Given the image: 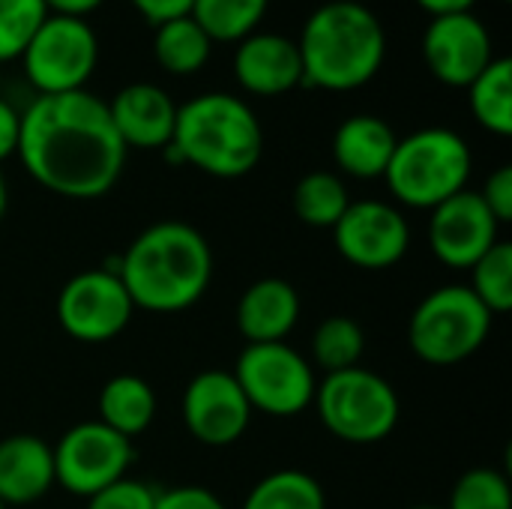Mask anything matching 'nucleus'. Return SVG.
I'll return each mask as SVG.
<instances>
[{
  "mask_svg": "<svg viewBox=\"0 0 512 509\" xmlns=\"http://www.w3.org/2000/svg\"><path fill=\"white\" fill-rule=\"evenodd\" d=\"M474 297L492 312L507 315L512 309V243L498 240L474 267H471V285Z\"/></svg>",
  "mask_w": 512,
  "mask_h": 509,
  "instance_id": "nucleus-28",
  "label": "nucleus"
},
{
  "mask_svg": "<svg viewBox=\"0 0 512 509\" xmlns=\"http://www.w3.org/2000/svg\"><path fill=\"white\" fill-rule=\"evenodd\" d=\"M132 3L150 24H162V21L189 15L195 0H132Z\"/></svg>",
  "mask_w": 512,
  "mask_h": 509,
  "instance_id": "nucleus-34",
  "label": "nucleus"
},
{
  "mask_svg": "<svg viewBox=\"0 0 512 509\" xmlns=\"http://www.w3.org/2000/svg\"><path fill=\"white\" fill-rule=\"evenodd\" d=\"M270 0H195L189 15L210 42H243L264 18Z\"/></svg>",
  "mask_w": 512,
  "mask_h": 509,
  "instance_id": "nucleus-25",
  "label": "nucleus"
},
{
  "mask_svg": "<svg viewBox=\"0 0 512 509\" xmlns=\"http://www.w3.org/2000/svg\"><path fill=\"white\" fill-rule=\"evenodd\" d=\"M447 509H512L510 480L495 468H474L453 486Z\"/></svg>",
  "mask_w": 512,
  "mask_h": 509,
  "instance_id": "nucleus-30",
  "label": "nucleus"
},
{
  "mask_svg": "<svg viewBox=\"0 0 512 509\" xmlns=\"http://www.w3.org/2000/svg\"><path fill=\"white\" fill-rule=\"evenodd\" d=\"M423 57L438 81L468 87L495 60L489 27L471 12L435 15L423 36Z\"/></svg>",
  "mask_w": 512,
  "mask_h": 509,
  "instance_id": "nucleus-15",
  "label": "nucleus"
},
{
  "mask_svg": "<svg viewBox=\"0 0 512 509\" xmlns=\"http://www.w3.org/2000/svg\"><path fill=\"white\" fill-rule=\"evenodd\" d=\"M321 423L345 444H378L393 435L399 423V396L381 375L354 366L327 375L315 402Z\"/></svg>",
  "mask_w": 512,
  "mask_h": 509,
  "instance_id": "nucleus-7",
  "label": "nucleus"
},
{
  "mask_svg": "<svg viewBox=\"0 0 512 509\" xmlns=\"http://www.w3.org/2000/svg\"><path fill=\"white\" fill-rule=\"evenodd\" d=\"M417 3L432 15H453V12H468L477 0H417Z\"/></svg>",
  "mask_w": 512,
  "mask_h": 509,
  "instance_id": "nucleus-37",
  "label": "nucleus"
},
{
  "mask_svg": "<svg viewBox=\"0 0 512 509\" xmlns=\"http://www.w3.org/2000/svg\"><path fill=\"white\" fill-rule=\"evenodd\" d=\"M99 57V42L84 18L48 15L24 48V72L39 93L84 90Z\"/></svg>",
  "mask_w": 512,
  "mask_h": 509,
  "instance_id": "nucleus-9",
  "label": "nucleus"
},
{
  "mask_svg": "<svg viewBox=\"0 0 512 509\" xmlns=\"http://www.w3.org/2000/svg\"><path fill=\"white\" fill-rule=\"evenodd\" d=\"M252 408L231 372L210 369L189 381L183 393V423L198 444L228 447L249 429Z\"/></svg>",
  "mask_w": 512,
  "mask_h": 509,
  "instance_id": "nucleus-14",
  "label": "nucleus"
},
{
  "mask_svg": "<svg viewBox=\"0 0 512 509\" xmlns=\"http://www.w3.org/2000/svg\"><path fill=\"white\" fill-rule=\"evenodd\" d=\"M300 294L285 279H261L249 285L237 303V330L249 345L285 342L297 327Z\"/></svg>",
  "mask_w": 512,
  "mask_h": 509,
  "instance_id": "nucleus-18",
  "label": "nucleus"
},
{
  "mask_svg": "<svg viewBox=\"0 0 512 509\" xmlns=\"http://www.w3.org/2000/svg\"><path fill=\"white\" fill-rule=\"evenodd\" d=\"M492 312L468 285H444L420 300L408 321V345L429 366H456L483 348Z\"/></svg>",
  "mask_w": 512,
  "mask_h": 509,
  "instance_id": "nucleus-6",
  "label": "nucleus"
},
{
  "mask_svg": "<svg viewBox=\"0 0 512 509\" xmlns=\"http://www.w3.org/2000/svg\"><path fill=\"white\" fill-rule=\"evenodd\" d=\"M411 509H441V507H411Z\"/></svg>",
  "mask_w": 512,
  "mask_h": 509,
  "instance_id": "nucleus-39",
  "label": "nucleus"
},
{
  "mask_svg": "<svg viewBox=\"0 0 512 509\" xmlns=\"http://www.w3.org/2000/svg\"><path fill=\"white\" fill-rule=\"evenodd\" d=\"M135 315L120 276L111 267L84 270L72 276L57 297V321L66 336L84 345L117 339Z\"/></svg>",
  "mask_w": 512,
  "mask_h": 509,
  "instance_id": "nucleus-10",
  "label": "nucleus"
},
{
  "mask_svg": "<svg viewBox=\"0 0 512 509\" xmlns=\"http://www.w3.org/2000/svg\"><path fill=\"white\" fill-rule=\"evenodd\" d=\"M339 255L360 270H387L399 264L411 243L405 216L384 201H351L333 225Z\"/></svg>",
  "mask_w": 512,
  "mask_h": 509,
  "instance_id": "nucleus-12",
  "label": "nucleus"
},
{
  "mask_svg": "<svg viewBox=\"0 0 512 509\" xmlns=\"http://www.w3.org/2000/svg\"><path fill=\"white\" fill-rule=\"evenodd\" d=\"M303 84L324 90H357L372 81L384 63L387 39L378 15L354 0L318 6L297 39Z\"/></svg>",
  "mask_w": 512,
  "mask_h": 509,
  "instance_id": "nucleus-3",
  "label": "nucleus"
},
{
  "mask_svg": "<svg viewBox=\"0 0 512 509\" xmlns=\"http://www.w3.org/2000/svg\"><path fill=\"white\" fill-rule=\"evenodd\" d=\"M153 509H225V504L213 492H207V489L180 486V489L156 495V507Z\"/></svg>",
  "mask_w": 512,
  "mask_h": 509,
  "instance_id": "nucleus-33",
  "label": "nucleus"
},
{
  "mask_svg": "<svg viewBox=\"0 0 512 509\" xmlns=\"http://www.w3.org/2000/svg\"><path fill=\"white\" fill-rule=\"evenodd\" d=\"M471 111L495 135H512V60L495 57L471 84Z\"/></svg>",
  "mask_w": 512,
  "mask_h": 509,
  "instance_id": "nucleus-22",
  "label": "nucleus"
},
{
  "mask_svg": "<svg viewBox=\"0 0 512 509\" xmlns=\"http://www.w3.org/2000/svg\"><path fill=\"white\" fill-rule=\"evenodd\" d=\"M15 156L48 192L93 201L120 180L126 144L99 96L87 90L39 93L21 114Z\"/></svg>",
  "mask_w": 512,
  "mask_h": 509,
  "instance_id": "nucleus-1",
  "label": "nucleus"
},
{
  "mask_svg": "<svg viewBox=\"0 0 512 509\" xmlns=\"http://www.w3.org/2000/svg\"><path fill=\"white\" fill-rule=\"evenodd\" d=\"M210 45H213L210 36L198 27L192 15H180L156 24V39H153L156 60L162 63V69L174 75L198 72L210 57Z\"/></svg>",
  "mask_w": 512,
  "mask_h": 509,
  "instance_id": "nucleus-23",
  "label": "nucleus"
},
{
  "mask_svg": "<svg viewBox=\"0 0 512 509\" xmlns=\"http://www.w3.org/2000/svg\"><path fill=\"white\" fill-rule=\"evenodd\" d=\"M363 351H366L363 327L348 315H333L321 321V327L312 336V357L327 375L360 366Z\"/></svg>",
  "mask_w": 512,
  "mask_h": 509,
  "instance_id": "nucleus-27",
  "label": "nucleus"
},
{
  "mask_svg": "<svg viewBox=\"0 0 512 509\" xmlns=\"http://www.w3.org/2000/svg\"><path fill=\"white\" fill-rule=\"evenodd\" d=\"M480 198L492 210V216L504 225L512 219V165H501L483 186Z\"/></svg>",
  "mask_w": 512,
  "mask_h": 509,
  "instance_id": "nucleus-32",
  "label": "nucleus"
},
{
  "mask_svg": "<svg viewBox=\"0 0 512 509\" xmlns=\"http://www.w3.org/2000/svg\"><path fill=\"white\" fill-rule=\"evenodd\" d=\"M18 135H21V114L9 102L0 99V162L15 156Z\"/></svg>",
  "mask_w": 512,
  "mask_h": 509,
  "instance_id": "nucleus-35",
  "label": "nucleus"
},
{
  "mask_svg": "<svg viewBox=\"0 0 512 509\" xmlns=\"http://www.w3.org/2000/svg\"><path fill=\"white\" fill-rule=\"evenodd\" d=\"M135 309L183 312L195 306L213 279V252L207 237L189 222L165 219L144 228L114 264Z\"/></svg>",
  "mask_w": 512,
  "mask_h": 509,
  "instance_id": "nucleus-2",
  "label": "nucleus"
},
{
  "mask_svg": "<svg viewBox=\"0 0 512 509\" xmlns=\"http://www.w3.org/2000/svg\"><path fill=\"white\" fill-rule=\"evenodd\" d=\"M54 450L36 435H9L0 441V501L24 507L54 486Z\"/></svg>",
  "mask_w": 512,
  "mask_h": 509,
  "instance_id": "nucleus-19",
  "label": "nucleus"
},
{
  "mask_svg": "<svg viewBox=\"0 0 512 509\" xmlns=\"http://www.w3.org/2000/svg\"><path fill=\"white\" fill-rule=\"evenodd\" d=\"M471 165L474 159L468 141L453 129L435 126L399 138L384 180L402 204L435 210L465 189Z\"/></svg>",
  "mask_w": 512,
  "mask_h": 509,
  "instance_id": "nucleus-5",
  "label": "nucleus"
},
{
  "mask_svg": "<svg viewBox=\"0 0 512 509\" xmlns=\"http://www.w3.org/2000/svg\"><path fill=\"white\" fill-rule=\"evenodd\" d=\"M54 450V480L78 498H90L126 477L135 450L132 441L99 420L72 426Z\"/></svg>",
  "mask_w": 512,
  "mask_h": 509,
  "instance_id": "nucleus-11",
  "label": "nucleus"
},
{
  "mask_svg": "<svg viewBox=\"0 0 512 509\" xmlns=\"http://www.w3.org/2000/svg\"><path fill=\"white\" fill-rule=\"evenodd\" d=\"M156 417V393L138 375H117L99 393V423L123 438L141 435Z\"/></svg>",
  "mask_w": 512,
  "mask_h": 509,
  "instance_id": "nucleus-21",
  "label": "nucleus"
},
{
  "mask_svg": "<svg viewBox=\"0 0 512 509\" xmlns=\"http://www.w3.org/2000/svg\"><path fill=\"white\" fill-rule=\"evenodd\" d=\"M498 228L501 222L492 216L480 192L462 189L432 210L429 249L441 264L471 270L498 243Z\"/></svg>",
  "mask_w": 512,
  "mask_h": 509,
  "instance_id": "nucleus-13",
  "label": "nucleus"
},
{
  "mask_svg": "<svg viewBox=\"0 0 512 509\" xmlns=\"http://www.w3.org/2000/svg\"><path fill=\"white\" fill-rule=\"evenodd\" d=\"M237 81L258 96H279L303 84V60L297 42L282 33H252L234 57Z\"/></svg>",
  "mask_w": 512,
  "mask_h": 509,
  "instance_id": "nucleus-17",
  "label": "nucleus"
},
{
  "mask_svg": "<svg viewBox=\"0 0 512 509\" xmlns=\"http://www.w3.org/2000/svg\"><path fill=\"white\" fill-rule=\"evenodd\" d=\"M243 509H327L324 489L303 471H276L252 486Z\"/></svg>",
  "mask_w": 512,
  "mask_h": 509,
  "instance_id": "nucleus-26",
  "label": "nucleus"
},
{
  "mask_svg": "<svg viewBox=\"0 0 512 509\" xmlns=\"http://www.w3.org/2000/svg\"><path fill=\"white\" fill-rule=\"evenodd\" d=\"M45 18V0H0V63L21 57Z\"/></svg>",
  "mask_w": 512,
  "mask_h": 509,
  "instance_id": "nucleus-29",
  "label": "nucleus"
},
{
  "mask_svg": "<svg viewBox=\"0 0 512 509\" xmlns=\"http://www.w3.org/2000/svg\"><path fill=\"white\" fill-rule=\"evenodd\" d=\"M108 114L126 150H162L171 144L177 105L162 87H153L147 81L129 84L108 102Z\"/></svg>",
  "mask_w": 512,
  "mask_h": 509,
  "instance_id": "nucleus-16",
  "label": "nucleus"
},
{
  "mask_svg": "<svg viewBox=\"0 0 512 509\" xmlns=\"http://www.w3.org/2000/svg\"><path fill=\"white\" fill-rule=\"evenodd\" d=\"M102 0H45L48 9H54L57 15H72L81 18L84 12H93Z\"/></svg>",
  "mask_w": 512,
  "mask_h": 509,
  "instance_id": "nucleus-36",
  "label": "nucleus"
},
{
  "mask_svg": "<svg viewBox=\"0 0 512 509\" xmlns=\"http://www.w3.org/2000/svg\"><path fill=\"white\" fill-rule=\"evenodd\" d=\"M252 411L270 417H297L315 402L312 363L285 342L246 345L231 372Z\"/></svg>",
  "mask_w": 512,
  "mask_h": 509,
  "instance_id": "nucleus-8",
  "label": "nucleus"
},
{
  "mask_svg": "<svg viewBox=\"0 0 512 509\" xmlns=\"http://www.w3.org/2000/svg\"><path fill=\"white\" fill-rule=\"evenodd\" d=\"M6 204H9V189H6V180H3V171H0V219L6 213Z\"/></svg>",
  "mask_w": 512,
  "mask_h": 509,
  "instance_id": "nucleus-38",
  "label": "nucleus"
},
{
  "mask_svg": "<svg viewBox=\"0 0 512 509\" xmlns=\"http://www.w3.org/2000/svg\"><path fill=\"white\" fill-rule=\"evenodd\" d=\"M0 509H9V507H6V504H3V501H0Z\"/></svg>",
  "mask_w": 512,
  "mask_h": 509,
  "instance_id": "nucleus-40",
  "label": "nucleus"
},
{
  "mask_svg": "<svg viewBox=\"0 0 512 509\" xmlns=\"http://www.w3.org/2000/svg\"><path fill=\"white\" fill-rule=\"evenodd\" d=\"M171 162L195 165L210 177L234 180L249 174L264 150V132L255 111L231 93H201L177 108L171 144L162 147Z\"/></svg>",
  "mask_w": 512,
  "mask_h": 509,
  "instance_id": "nucleus-4",
  "label": "nucleus"
},
{
  "mask_svg": "<svg viewBox=\"0 0 512 509\" xmlns=\"http://www.w3.org/2000/svg\"><path fill=\"white\" fill-rule=\"evenodd\" d=\"M396 144L399 138L387 120L375 114H357V117H348L336 129L333 159L345 174L360 177V180H375V177H384Z\"/></svg>",
  "mask_w": 512,
  "mask_h": 509,
  "instance_id": "nucleus-20",
  "label": "nucleus"
},
{
  "mask_svg": "<svg viewBox=\"0 0 512 509\" xmlns=\"http://www.w3.org/2000/svg\"><path fill=\"white\" fill-rule=\"evenodd\" d=\"M348 186L339 174L330 171H312L297 180L294 186V213L312 228H330L342 219L348 210Z\"/></svg>",
  "mask_w": 512,
  "mask_h": 509,
  "instance_id": "nucleus-24",
  "label": "nucleus"
},
{
  "mask_svg": "<svg viewBox=\"0 0 512 509\" xmlns=\"http://www.w3.org/2000/svg\"><path fill=\"white\" fill-rule=\"evenodd\" d=\"M156 507V492L141 483V480H117L105 486L102 492L87 498V509H153Z\"/></svg>",
  "mask_w": 512,
  "mask_h": 509,
  "instance_id": "nucleus-31",
  "label": "nucleus"
}]
</instances>
